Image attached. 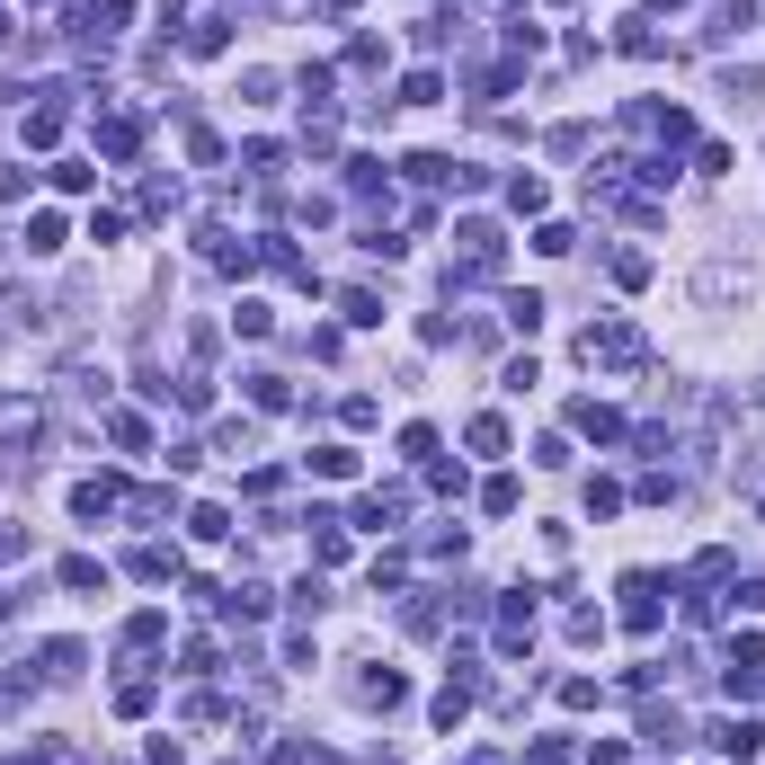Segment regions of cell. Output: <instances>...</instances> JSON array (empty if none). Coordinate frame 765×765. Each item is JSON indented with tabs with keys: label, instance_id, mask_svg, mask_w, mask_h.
I'll list each match as a JSON object with an SVG mask.
<instances>
[{
	"label": "cell",
	"instance_id": "6da1fadb",
	"mask_svg": "<svg viewBox=\"0 0 765 765\" xmlns=\"http://www.w3.org/2000/svg\"><path fill=\"white\" fill-rule=\"evenodd\" d=\"M454 241H463V258H454V286H480V276H499V267H508V241H499V223L463 215V223H454Z\"/></svg>",
	"mask_w": 765,
	"mask_h": 765
},
{
	"label": "cell",
	"instance_id": "7a4b0ae2",
	"mask_svg": "<svg viewBox=\"0 0 765 765\" xmlns=\"http://www.w3.org/2000/svg\"><path fill=\"white\" fill-rule=\"evenodd\" d=\"M579 357L588 366H641V329L633 321H588L579 329Z\"/></svg>",
	"mask_w": 765,
	"mask_h": 765
},
{
	"label": "cell",
	"instance_id": "3957f363",
	"mask_svg": "<svg viewBox=\"0 0 765 765\" xmlns=\"http://www.w3.org/2000/svg\"><path fill=\"white\" fill-rule=\"evenodd\" d=\"M721 685H730V704L765 694V641H756V633H739V641H730V659H721Z\"/></svg>",
	"mask_w": 765,
	"mask_h": 765
},
{
	"label": "cell",
	"instance_id": "277c9868",
	"mask_svg": "<svg viewBox=\"0 0 765 765\" xmlns=\"http://www.w3.org/2000/svg\"><path fill=\"white\" fill-rule=\"evenodd\" d=\"M125 19H134V0H72V19H62V27H72V45H107Z\"/></svg>",
	"mask_w": 765,
	"mask_h": 765
},
{
	"label": "cell",
	"instance_id": "5b68a950",
	"mask_svg": "<svg viewBox=\"0 0 765 765\" xmlns=\"http://www.w3.org/2000/svg\"><path fill=\"white\" fill-rule=\"evenodd\" d=\"M499 650H508V659L534 650V588H508V596H499Z\"/></svg>",
	"mask_w": 765,
	"mask_h": 765
},
{
	"label": "cell",
	"instance_id": "8992f818",
	"mask_svg": "<svg viewBox=\"0 0 765 765\" xmlns=\"http://www.w3.org/2000/svg\"><path fill=\"white\" fill-rule=\"evenodd\" d=\"M659 596H668V588H659L650 570L623 579V633H659Z\"/></svg>",
	"mask_w": 765,
	"mask_h": 765
},
{
	"label": "cell",
	"instance_id": "52a82bcc",
	"mask_svg": "<svg viewBox=\"0 0 765 765\" xmlns=\"http://www.w3.org/2000/svg\"><path fill=\"white\" fill-rule=\"evenodd\" d=\"M116 508H125V480H116V472H98V480L72 490V517H81V525H98V517H116Z\"/></svg>",
	"mask_w": 765,
	"mask_h": 765
},
{
	"label": "cell",
	"instance_id": "ba28073f",
	"mask_svg": "<svg viewBox=\"0 0 765 765\" xmlns=\"http://www.w3.org/2000/svg\"><path fill=\"white\" fill-rule=\"evenodd\" d=\"M357 704H366V712H392V704H409V676H401V668H366V676H357Z\"/></svg>",
	"mask_w": 765,
	"mask_h": 765
},
{
	"label": "cell",
	"instance_id": "9c48e42d",
	"mask_svg": "<svg viewBox=\"0 0 765 765\" xmlns=\"http://www.w3.org/2000/svg\"><path fill=\"white\" fill-rule=\"evenodd\" d=\"M143 152V116H98V161H134Z\"/></svg>",
	"mask_w": 765,
	"mask_h": 765
},
{
	"label": "cell",
	"instance_id": "30bf717a",
	"mask_svg": "<svg viewBox=\"0 0 765 765\" xmlns=\"http://www.w3.org/2000/svg\"><path fill=\"white\" fill-rule=\"evenodd\" d=\"M215 614H223V623H267V588H258V579H241V588H223V596H215Z\"/></svg>",
	"mask_w": 765,
	"mask_h": 765
},
{
	"label": "cell",
	"instance_id": "8fae6325",
	"mask_svg": "<svg viewBox=\"0 0 765 765\" xmlns=\"http://www.w3.org/2000/svg\"><path fill=\"white\" fill-rule=\"evenodd\" d=\"M712 747H721V756H739V765H747V756H756V747H765V721H739V712H730V721H712Z\"/></svg>",
	"mask_w": 765,
	"mask_h": 765
},
{
	"label": "cell",
	"instance_id": "7c38bea8",
	"mask_svg": "<svg viewBox=\"0 0 765 765\" xmlns=\"http://www.w3.org/2000/svg\"><path fill=\"white\" fill-rule=\"evenodd\" d=\"M401 517H409V490H374V499L357 508V525H366V534H392Z\"/></svg>",
	"mask_w": 765,
	"mask_h": 765
},
{
	"label": "cell",
	"instance_id": "4fadbf2b",
	"mask_svg": "<svg viewBox=\"0 0 765 765\" xmlns=\"http://www.w3.org/2000/svg\"><path fill=\"white\" fill-rule=\"evenodd\" d=\"M125 570L143 579V588H161V579H178V552H170V543H143V552H134Z\"/></svg>",
	"mask_w": 765,
	"mask_h": 765
},
{
	"label": "cell",
	"instance_id": "5bb4252c",
	"mask_svg": "<svg viewBox=\"0 0 765 765\" xmlns=\"http://www.w3.org/2000/svg\"><path fill=\"white\" fill-rule=\"evenodd\" d=\"M570 428H579V437H596V445H614V437H623V419H614L605 401H579V409H570Z\"/></svg>",
	"mask_w": 765,
	"mask_h": 765
},
{
	"label": "cell",
	"instance_id": "9a60e30c",
	"mask_svg": "<svg viewBox=\"0 0 765 765\" xmlns=\"http://www.w3.org/2000/svg\"><path fill=\"white\" fill-rule=\"evenodd\" d=\"M401 170H409V187H454V161L445 152H409Z\"/></svg>",
	"mask_w": 765,
	"mask_h": 765
},
{
	"label": "cell",
	"instance_id": "2e32d148",
	"mask_svg": "<svg viewBox=\"0 0 765 765\" xmlns=\"http://www.w3.org/2000/svg\"><path fill=\"white\" fill-rule=\"evenodd\" d=\"M107 437H116L125 454H152V419H134V409H116V419H107Z\"/></svg>",
	"mask_w": 765,
	"mask_h": 765
},
{
	"label": "cell",
	"instance_id": "e0dca14e",
	"mask_svg": "<svg viewBox=\"0 0 765 765\" xmlns=\"http://www.w3.org/2000/svg\"><path fill=\"white\" fill-rule=\"evenodd\" d=\"M739 27H756V0H712V27L704 36H739Z\"/></svg>",
	"mask_w": 765,
	"mask_h": 765
},
{
	"label": "cell",
	"instance_id": "ac0fdd59",
	"mask_svg": "<svg viewBox=\"0 0 765 765\" xmlns=\"http://www.w3.org/2000/svg\"><path fill=\"white\" fill-rule=\"evenodd\" d=\"M338 312L357 321V329H374V321H383V294H374V286H347V294H338Z\"/></svg>",
	"mask_w": 765,
	"mask_h": 765
},
{
	"label": "cell",
	"instance_id": "d6986e66",
	"mask_svg": "<svg viewBox=\"0 0 765 765\" xmlns=\"http://www.w3.org/2000/svg\"><path fill=\"white\" fill-rule=\"evenodd\" d=\"M312 472L321 480H357V445H312Z\"/></svg>",
	"mask_w": 765,
	"mask_h": 765
},
{
	"label": "cell",
	"instance_id": "ffe728a7",
	"mask_svg": "<svg viewBox=\"0 0 765 765\" xmlns=\"http://www.w3.org/2000/svg\"><path fill=\"white\" fill-rule=\"evenodd\" d=\"M62 241H72V232H62V215H27V250H36V258H54Z\"/></svg>",
	"mask_w": 765,
	"mask_h": 765
},
{
	"label": "cell",
	"instance_id": "44dd1931",
	"mask_svg": "<svg viewBox=\"0 0 765 765\" xmlns=\"http://www.w3.org/2000/svg\"><path fill=\"white\" fill-rule=\"evenodd\" d=\"M187 534H196V543H223V534H232V517L205 499V508H187Z\"/></svg>",
	"mask_w": 765,
	"mask_h": 765
},
{
	"label": "cell",
	"instance_id": "7402d4cb",
	"mask_svg": "<svg viewBox=\"0 0 765 765\" xmlns=\"http://www.w3.org/2000/svg\"><path fill=\"white\" fill-rule=\"evenodd\" d=\"M161 633H170V614H152V605H143V614H134V623H125V650H152Z\"/></svg>",
	"mask_w": 765,
	"mask_h": 765
},
{
	"label": "cell",
	"instance_id": "603a6c76",
	"mask_svg": "<svg viewBox=\"0 0 765 765\" xmlns=\"http://www.w3.org/2000/svg\"><path fill=\"white\" fill-rule=\"evenodd\" d=\"M116 712L143 721V712H152V676H125V685H116Z\"/></svg>",
	"mask_w": 765,
	"mask_h": 765
},
{
	"label": "cell",
	"instance_id": "cb8c5ba5",
	"mask_svg": "<svg viewBox=\"0 0 765 765\" xmlns=\"http://www.w3.org/2000/svg\"><path fill=\"white\" fill-rule=\"evenodd\" d=\"M641 739H650V747H676V739H685V721H676V712H659V704H650V712H641Z\"/></svg>",
	"mask_w": 765,
	"mask_h": 765
},
{
	"label": "cell",
	"instance_id": "d4e9b609",
	"mask_svg": "<svg viewBox=\"0 0 765 765\" xmlns=\"http://www.w3.org/2000/svg\"><path fill=\"white\" fill-rule=\"evenodd\" d=\"M62 588H81V596H90V588H107V570L90 561V552H72V561H62Z\"/></svg>",
	"mask_w": 765,
	"mask_h": 765
},
{
	"label": "cell",
	"instance_id": "484cf974",
	"mask_svg": "<svg viewBox=\"0 0 765 765\" xmlns=\"http://www.w3.org/2000/svg\"><path fill=\"white\" fill-rule=\"evenodd\" d=\"M223 27H232V19H196V27H187V54H223V45H232Z\"/></svg>",
	"mask_w": 765,
	"mask_h": 765
},
{
	"label": "cell",
	"instance_id": "4316f807",
	"mask_svg": "<svg viewBox=\"0 0 765 765\" xmlns=\"http://www.w3.org/2000/svg\"><path fill=\"white\" fill-rule=\"evenodd\" d=\"M614 45H623V54H641V62H650V54H659V27H650V19H623V36H614Z\"/></svg>",
	"mask_w": 765,
	"mask_h": 765
},
{
	"label": "cell",
	"instance_id": "83f0119b",
	"mask_svg": "<svg viewBox=\"0 0 765 765\" xmlns=\"http://www.w3.org/2000/svg\"><path fill=\"white\" fill-rule=\"evenodd\" d=\"M401 98H409V107H437V98H445V72H409Z\"/></svg>",
	"mask_w": 765,
	"mask_h": 765
},
{
	"label": "cell",
	"instance_id": "f1b7e54d",
	"mask_svg": "<svg viewBox=\"0 0 765 765\" xmlns=\"http://www.w3.org/2000/svg\"><path fill=\"white\" fill-rule=\"evenodd\" d=\"M54 187H62V196H90L98 170H90V161H54Z\"/></svg>",
	"mask_w": 765,
	"mask_h": 765
},
{
	"label": "cell",
	"instance_id": "f546056e",
	"mask_svg": "<svg viewBox=\"0 0 765 765\" xmlns=\"http://www.w3.org/2000/svg\"><path fill=\"white\" fill-rule=\"evenodd\" d=\"M463 437H472V454H508V419H472Z\"/></svg>",
	"mask_w": 765,
	"mask_h": 765
},
{
	"label": "cell",
	"instance_id": "4dcf8cb0",
	"mask_svg": "<svg viewBox=\"0 0 765 765\" xmlns=\"http://www.w3.org/2000/svg\"><path fill=\"white\" fill-rule=\"evenodd\" d=\"M241 170H250V178H276V170H286V143H250Z\"/></svg>",
	"mask_w": 765,
	"mask_h": 765
},
{
	"label": "cell",
	"instance_id": "1f68e13d",
	"mask_svg": "<svg viewBox=\"0 0 765 765\" xmlns=\"http://www.w3.org/2000/svg\"><path fill=\"white\" fill-rule=\"evenodd\" d=\"M170 401H178V409H215V383H205V374H178Z\"/></svg>",
	"mask_w": 765,
	"mask_h": 765
},
{
	"label": "cell",
	"instance_id": "d6a6232c",
	"mask_svg": "<svg viewBox=\"0 0 765 765\" xmlns=\"http://www.w3.org/2000/svg\"><path fill=\"white\" fill-rule=\"evenodd\" d=\"M685 579H694V588H721V579H730V552H694Z\"/></svg>",
	"mask_w": 765,
	"mask_h": 765
},
{
	"label": "cell",
	"instance_id": "836d02e7",
	"mask_svg": "<svg viewBox=\"0 0 765 765\" xmlns=\"http://www.w3.org/2000/svg\"><path fill=\"white\" fill-rule=\"evenodd\" d=\"M508 329L534 338V329H543V294H508Z\"/></svg>",
	"mask_w": 765,
	"mask_h": 765
},
{
	"label": "cell",
	"instance_id": "e575fe53",
	"mask_svg": "<svg viewBox=\"0 0 765 765\" xmlns=\"http://www.w3.org/2000/svg\"><path fill=\"white\" fill-rule=\"evenodd\" d=\"M534 250H543V258H570V250H579V232H570V223H543V232H534Z\"/></svg>",
	"mask_w": 765,
	"mask_h": 765
},
{
	"label": "cell",
	"instance_id": "d590c367",
	"mask_svg": "<svg viewBox=\"0 0 765 765\" xmlns=\"http://www.w3.org/2000/svg\"><path fill=\"white\" fill-rule=\"evenodd\" d=\"M250 401H258V409H286L294 392H286V374H250Z\"/></svg>",
	"mask_w": 765,
	"mask_h": 765
},
{
	"label": "cell",
	"instance_id": "8d00e7d4",
	"mask_svg": "<svg viewBox=\"0 0 765 765\" xmlns=\"http://www.w3.org/2000/svg\"><path fill=\"white\" fill-rule=\"evenodd\" d=\"M45 676H81V641H45Z\"/></svg>",
	"mask_w": 765,
	"mask_h": 765
},
{
	"label": "cell",
	"instance_id": "74e56055",
	"mask_svg": "<svg viewBox=\"0 0 765 765\" xmlns=\"http://www.w3.org/2000/svg\"><path fill=\"white\" fill-rule=\"evenodd\" d=\"M508 205H517V215H543V178H534V170L508 178Z\"/></svg>",
	"mask_w": 765,
	"mask_h": 765
},
{
	"label": "cell",
	"instance_id": "f35d334b",
	"mask_svg": "<svg viewBox=\"0 0 765 765\" xmlns=\"http://www.w3.org/2000/svg\"><path fill=\"white\" fill-rule=\"evenodd\" d=\"M329 90H338V72H329V62H312V72H303V107H329Z\"/></svg>",
	"mask_w": 765,
	"mask_h": 765
},
{
	"label": "cell",
	"instance_id": "ab89813d",
	"mask_svg": "<svg viewBox=\"0 0 765 765\" xmlns=\"http://www.w3.org/2000/svg\"><path fill=\"white\" fill-rule=\"evenodd\" d=\"M232 329H241V338H267V329H276V312H267V303H241V312H232Z\"/></svg>",
	"mask_w": 765,
	"mask_h": 765
},
{
	"label": "cell",
	"instance_id": "60d3db41",
	"mask_svg": "<svg viewBox=\"0 0 765 765\" xmlns=\"http://www.w3.org/2000/svg\"><path fill=\"white\" fill-rule=\"evenodd\" d=\"M561 633H570V641H596V633H605V614H596V605H570Z\"/></svg>",
	"mask_w": 765,
	"mask_h": 765
},
{
	"label": "cell",
	"instance_id": "b9f144b4",
	"mask_svg": "<svg viewBox=\"0 0 765 765\" xmlns=\"http://www.w3.org/2000/svg\"><path fill=\"white\" fill-rule=\"evenodd\" d=\"M401 454L409 463H437V428H401Z\"/></svg>",
	"mask_w": 765,
	"mask_h": 765
},
{
	"label": "cell",
	"instance_id": "7bdbcfd3",
	"mask_svg": "<svg viewBox=\"0 0 765 765\" xmlns=\"http://www.w3.org/2000/svg\"><path fill=\"white\" fill-rule=\"evenodd\" d=\"M623 508V480H588V517H614Z\"/></svg>",
	"mask_w": 765,
	"mask_h": 765
},
{
	"label": "cell",
	"instance_id": "ee69618b",
	"mask_svg": "<svg viewBox=\"0 0 765 765\" xmlns=\"http://www.w3.org/2000/svg\"><path fill=\"white\" fill-rule=\"evenodd\" d=\"M178 205V178H143V215H170Z\"/></svg>",
	"mask_w": 765,
	"mask_h": 765
},
{
	"label": "cell",
	"instance_id": "f6af8a7d",
	"mask_svg": "<svg viewBox=\"0 0 765 765\" xmlns=\"http://www.w3.org/2000/svg\"><path fill=\"white\" fill-rule=\"evenodd\" d=\"M508 54H517V62H534V54H543V27H525V19H517V27H508Z\"/></svg>",
	"mask_w": 765,
	"mask_h": 765
},
{
	"label": "cell",
	"instance_id": "bcb514c9",
	"mask_svg": "<svg viewBox=\"0 0 765 765\" xmlns=\"http://www.w3.org/2000/svg\"><path fill=\"white\" fill-rule=\"evenodd\" d=\"M730 605H739V614H765V579H739V588H730Z\"/></svg>",
	"mask_w": 765,
	"mask_h": 765
},
{
	"label": "cell",
	"instance_id": "7dc6e473",
	"mask_svg": "<svg viewBox=\"0 0 765 765\" xmlns=\"http://www.w3.org/2000/svg\"><path fill=\"white\" fill-rule=\"evenodd\" d=\"M525 765H570V739H534V756Z\"/></svg>",
	"mask_w": 765,
	"mask_h": 765
},
{
	"label": "cell",
	"instance_id": "c3c4849f",
	"mask_svg": "<svg viewBox=\"0 0 765 765\" xmlns=\"http://www.w3.org/2000/svg\"><path fill=\"white\" fill-rule=\"evenodd\" d=\"M19 552H27V534H19V525H0V561H19Z\"/></svg>",
	"mask_w": 765,
	"mask_h": 765
},
{
	"label": "cell",
	"instance_id": "681fc988",
	"mask_svg": "<svg viewBox=\"0 0 765 765\" xmlns=\"http://www.w3.org/2000/svg\"><path fill=\"white\" fill-rule=\"evenodd\" d=\"M267 765H303V747H294V739H286V747H267Z\"/></svg>",
	"mask_w": 765,
	"mask_h": 765
},
{
	"label": "cell",
	"instance_id": "f907efd6",
	"mask_svg": "<svg viewBox=\"0 0 765 765\" xmlns=\"http://www.w3.org/2000/svg\"><path fill=\"white\" fill-rule=\"evenodd\" d=\"M10 605H19V596H10V588H0V623H10Z\"/></svg>",
	"mask_w": 765,
	"mask_h": 765
},
{
	"label": "cell",
	"instance_id": "816d5d0a",
	"mask_svg": "<svg viewBox=\"0 0 765 765\" xmlns=\"http://www.w3.org/2000/svg\"><path fill=\"white\" fill-rule=\"evenodd\" d=\"M329 10H357V0H329Z\"/></svg>",
	"mask_w": 765,
	"mask_h": 765
},
{
	"label": "cell",
	"instance_id": "f5cc1de1",
	"mask_svg": "<svg viewBox=\"0 0 765 765\" xmlns=\"http://www.w3.org/2000/svg\"><path fill=\"white\" fill-rule=\"evenodd\" d=\"M0 765H10V756H0Z\"/></svg>",
	"mask_w": 765,
	"mask_h": 765
},
{
	"label": "cell",
	"instance_id": "db71d44e",
	"mask_svg": "<svg viewBox=\"0 0 765 765\" xmlns=\"http://www.w3.org/2000/svg\"><path fill=\"white\" fill-rule=\"evenodd\" d=\"M508 10H517V0H508Z\"/></svg>",
	"mask_w": 765,
	"mask_h": 765
}]
</instances>
